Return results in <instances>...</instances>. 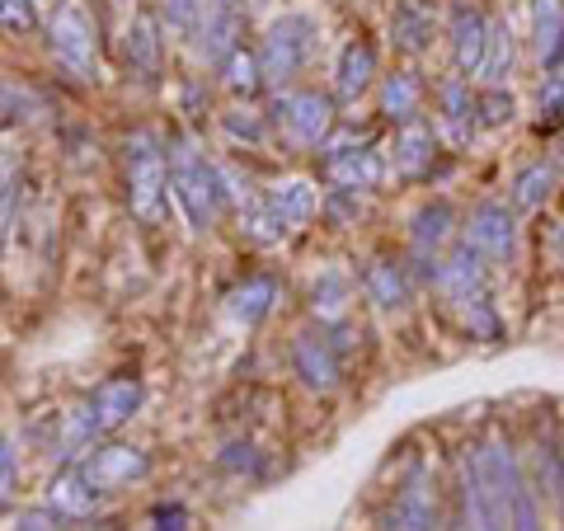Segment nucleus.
I'll return each instance as SVG.
<instances>
[{"mask_svg": "<svg viewBox=\"0 0 564 531\" xmlns=\"http://www.w3.org/2000/svg\"><path fill=\"white\" fill-rule=\"evenodd\" d=\"M466 531H541V508L518 452L503 437L475 442L462 462Z\"/></svg>", "mask_w": 564, "mask_h": 531, "instance_id": "f257e3e1", "label": "nucleus"}, {"mask_svg": "<svg viewBox=\"0 0 564 531\" xmlns=\"http://www.w3.org/2000/svg\"><path fill=\"white\" fill-rule=\"evenodd\" d=\"M141 400H147V391H141L137 377H113V381L95 386L90 395H80L70 404V414L62 423V447L90 452L95 442H109V433H118L122 423L141 410Z\"/></svg>", "mask_w": 564, "mask_h": 531, "instance_id": "f03ea898", "label": "nucleus"}, {"mask_svg": "<svg viewBox=\"0 0 564 531\" xmlns=\"http://www.w3.org/2000/svg\"><path fill=\"white\" fill-rule=\"evenodd\" d=\"M170 193L180 203L184 221L193 231H212L221 217V203H226V188H221V170L207 161L198 151L193 137H170Z\"/></svg>", "mask_w": 564, "mask_h": 531, "instance_id": "7ed1b4c3", "label": "nucleus"}, {"mask_svg": "<svg viewBox=\"0 0 564 531\" xmlns=\"http://www.w3.org/2000/svg\"><path fill=\"white\" fill-rule=\"evenodd\" d=\"M433 288L443 292L447 306L462 311V321H466L470 334H485V339L499 334V321H494V311H489V259L475 254L466 240L452 245V250L437 259Z\"/></svg>", "mask_w": 564, "mask_h": 531, "instance_id": "20e7f679", "label": "nucleus"}, {"mask_svg": "<svg viewBox=\"0 0 564 531\" xmlns=\"http://www.w3.org/2000/svg\"><path fill=\"white\" fill-rule=\"evenodd\" d=\"M122 180H128V207L137 221L155 226L165 217V188H170V147L151 128H137L122 141Z\"/></svg>", "mask_w": 564, "mask_h": 531, "instance_id": "39448f33", "label": "nucleus"}, {"mask_svg": "<svg viewBox=\"0 0 564 531\" xmlns=\"http://www.w3.org/2000/svg\"><path fill=\"white\" fill-rule=\"evenodd\" d=\"M47 52L76 80H99V24L80 0H62L47 20Z\"/></svg>", "mask_w": 564, "mask_h": 531, "instance_id": "423d86ee", "label": "nucleus"}, {"mask_svg": "<svg viewBox=\"0 0 564 531\" xmlns=\"http://www.w3.org/2000/svg\"><path fill=\"white\" fill-rule=\"evenodd\" d=\"M315 52H321V24H315L311 14H282V20L269 24V33H263V43H259L263 80L292 85L315 62Z\"/></svg>", "mask_w": 564, "mask_h": 531, "instance_id": "0eeeda50", "label": "nucleus"}, {"mask_svg": "<svg viewBox=\"0 0 564 531\" xmlns=\"http://www.w3.org/2000/svg\"><path fill=\"white\" fill-rule=\"evenodd\" d=\"M273 128L292 141V147H325L334 137V99L321 90H296V85H282L278 99H273Z\"/></svg>", "mask_w": 564, "mask_h": 531, "instance_id": "6e6552de", "label": "nucleus"}, {"mask_svg": "<svg viewBox=\"0 0 564 531\" xmlns=\"http://www.w3.org/2000/svg\"><path fill=\"white\" fill-rule=\"evenodd\" d=\"M85 470V480H90L104 499H113L118 489H132L151 475V456L132 447V442H95L90 452L76 462Z\"/></svg>", "mask_w": 564, "mask_h": 531, "instance_id": "1a4fd4ad", "label": "nucleus"}, {"mask_svg": "<svg viewBox=\"0 0 564 531\" xmlns=\"http://www.w3.org/2000/svg\"><path fill=\"white\" fill-rule=\"evenodd\" d=\"M381 531H437V485L429 466H414L381 512Z\"/></svg>", "mask_w": 564, "mask_h": 531, "instance_id": "9d476101", "label": "nucleus"}, {"mask_svg": "<svg viewBox=\"0 0 564 531\" xmlns=\"http://www.w3.org/2000/svg\"><path fill=\"white\" fill-rule=\"evenodd\" d=\"M462 236L475 254H485L489 263H513L518 254V217L508 203H480L466 217Z\"/></svg>", "mask_w": 564, "mask_h": 531, "instance_id": "9b49d317", "label": "nucleus"}, {"mask_svg": "<svg viewBox=\"0 0 564 531\" xmlns=\"http://www.w3.org/2000/svg\"><path fill=\"white\" fill-rule=\"evenodd\" d=\"M321 174L334 184V188H352V193H367L381 184V155L372 147H358L352 137H329L325 141V161H321Z\"/></svg>", "mask_w": 564, "mask_h": 531, "instance_id": "f8f14e48", "label": "nucleus"}, {"mask_svg": "<svg viewBox=\"0 0 564 531\" xmlns=\"http://www.w3.org/2000/svg\"><path fill=\"white\" fill-rule=\"evenodd\" d=\"M122 57H128L132 76L155 80L165 66V20L155 6H137L128 29H122Z\"/></svg>", "mask_w": 564, "mask_h": 531, "instance_id": "ddd939ff", "label": "nucleus"}, {"mask_svg": "<svg viewBox=\"0 0 564 531\" xmlns=\"http://www.w3.org/2000/svg\"><path fill=\"white\" fill-rule=\"evenodd\" d=\"M489 14L475 10L470 0H456L452 14H447V43H452V66L456 76H480L485 66V47H489Z\"/></svg>", "mask_w": 564, "mask_h": 531, "instance_id": "4468645a", "label": "nucleus"}, {"mask_svg": "<svg viewBox=\"0 0 564 531\" xmlns=\"http://www.w3.org/2000/svg\"><path fill=\"white\" fill-rule=\"evenodd\" d=\"M292 371L302 377V386H311V391H339V377H344V353L334 348V339L321 329V334H296L292 339Z\"/></svg>", "mask_w": 564, "mask_h": 531, "instance_id": "2eb2a0df", "label": "nucleus"}, {"mask_svg": "<svg viewBox=\"0 0 564 531\" xmlns=\"http://www.w3.org/2000/svg\"><path fill=\"white\" fill-rule=\"evenodd\" d=\"M456 236V212L447 203H423L414 212V221H410V250L419 259V273L433 282L437 273V259L447 254V245Z\"/></svg>", "mask_w": 564, "mask_h": 531, "instance_id": "dca6fc26", "label": "nucleus"}, {"mask_svg": "<svg viewBox=\"0 0 564 531\" xmlns=\"http://www.w3.org/2000/svg\"><path fill=\"white\" fill-rule=\"evenodd\" d=\"M240 33H245V14L217 6V0H203V14L198 24H193V52H198V62L207 66H221L231 52L240 47Z\"/></svg>", "mask_w": 564, "mask_h": 531, "instance_id": "f3484780", "label": "nucleus"}, {"mask_svg": "<svg viewBox=\"0 0 564 531\" xmlns=\"http://www.w3.org/2000/svg\"><path fill=\"white\" fill-rule=\"evenodd\" d=\"M437 128H443L456 147L480 132V95H470L466 76H447L437 85Z\"/></svg>", "mask_w": 564, "mask_h": 531, "instance_id": "a211bd4d", "label": "nucleus"}, {"mask_svg": "<svg viewBox=\"0 0 564 531\" xmlns=\"http://www.w3.org/2000/svg\"><path fill=\"white\" fill-rule=\"evenodd\" d=\"M437 161V128L429 118H410L395 128V141H391V165L395 174L404 180H419V174H429Z\"/></svg>", "mask_w": 564, "mask_h": 531, "instance_id": "6ab92c4d", "label": "nucleus"}, {"mask_svg": "<svg viewBox=\"0 0 564 531\" xmlns=\"http://www.w3.org/2000/svg\"><path fill=\"white\" fill-rule=\"evenodd\" d=\"M47 508L57 512V518L66 522H85V518H95V512L104 508V494L85 480V470L70 462L66 470L52 475V485H47Z\"/></svg>", "mask_w": 564, "mask_h": 531, "instance_id": "aec40b11", "label": "nucleus"}, {"mask_svg": "<svg viewBox=\"0 0 564 531\" xmlns=\"http://www.w3.org/2000/svg\"><path fill=\"white\" fill-rule=\"evenodd\" d=\"M437 33V14L429 0H400L395 14H391V43L395 52H404V57H423Z\"/></svg>", "mask_w": 564, "mask_h": 531, "instance_id": "412c9836", "label": "nucleus"}, {"mask_svg": "<svg viewBox=\"0 0 564 531\" xmlns=\"http://www.w3.org/2000/svg\"><path fill=\"white\" fill-rule=\"evenodd\" d=\"M362 292L367 301H372L377 311H400V306H410V292H414V282H410V269L395 259H372L362 269Z\"/></svg>", "mask_w": 564, "mask_h": 531, "instance_id": "4be33fe9", "label": "nucleus"}, {"mask_svg": "<svg viewBox=\"0 0 564 531\" xmlns=\"http://www.w3.org/2000/svg\"><path fill=\"white\" fill-rule=\"evenodd\" d=\"M263 198H269V207H273V217H278L282 231H296V226H306L315 212L325 207L311 180H282V184H273L269 193H263Z\"/></svg>", "mask_w": 564, "mask_h": 531, "instance_id": "5701e85b", "label": "nucleus"}, {"mask_svg": "<svg viewBox=\"0 0 564 531\" xmlns=\"http://www.w3.org/2000/svg\"><path fill=\"white\" fill-rule=\"evenodd\" d=\"M372 80H377V52L362 39L348 43L339 52V66H334V95H339L344 104H352V99H362L367 90H372Z\"/></svg>", "mask_w": 564, "mask_h": 531, "instance_id": "b1692460", "label": "nucleus"}, {"mask_svg": "<svg viewBox=\"0 0 564 531\" xmlns=\"http://www.w3.org/2000/svg\"><path fill=\"white\" fill-rule=\"evenodd\" d=\"M532 43L545 71L564 66V0H532Z\"/></svg>", "mask_w": 564, "mask_h": 531, "instance_id": "393cba45", "label": "nucleus"}, {"mask_svg": "<svg viewBox=\"0 0 564 531\" xmlns=\"http://www.w3.org/2000/svg\"><path fill=\"white\" fill-rule=\"evenodd\" d=\"M513 71H518V39H513V29H508L503 20H494L489 24V47H485L480 80L489 85V90H508Z\"/></svg>", "mask_w": 564, "mask_h": 531, "instance_id": "a878e982", "label": "nucleus"}, {"mask_svg": "<svg viewBox=\"0 0 564 531\" xmlns=\"http://www.w3.org/2000/svg\"><path fill=\"white\" fill-rule=\"evenodd\" d=\"M555 184H560V170L551 161H532L513 174V188H508V198H513L518 212H536L555 198Z\"/></svg>", "mask_w": 564, "mask_h": 531, "instance_id": "bb28decb", "label": "nucleus"}, {"mask_svg": "<svg viewBox=\"0 0 564 531\" xmlns=\"http://www.w3.org/2000/svg\"><path fill=\"white\" fill-rule=\"evenodd\" d=\"M273 301H278V282L259 273V278H245L240 288L226 292V311H231L240 325H259L263 315L273 311Z\"/></svg>", "mask_w": 564, "mask_h": 531, "instance_id": "cd10ccee", "label": "nucleus"}, {"mask_svg": "<svg viewBox=\"0 0 564 531\" xmlns=\"http://www.w3.org/2000/svg\"><path fill=\"white\" fill-rule=\"evenodd\" d=\"M419 104H423V85H419L414 71H395V76L381 80V113L391 122L419 118Z\"/></svg>", "mask_w": 564, "mask_h": 531, "instance_id": "c85d7f7f", "label": "nucleus"}, {"mask_svg": "<svg viewBox=\"0 0 564 531\" xmlns=\"http://www.w3.org/2000/svg\"><path fill=\"white\" fill-rule=\"evenodd\" d=\"M348 278L344 273H321L315 278V288H311V311L321 315V325H344L348 321Z\"/></svg>", "mask_w": 564, "mask_h": 531, "instance_id": "c756f323", "label": "nucleus"}, {"mask_svg": "<svg viewBox=\"0 0 564 531\" xmlns=\"http://www.w3.org/2000/svg\"><path fill=\"white\" fill-rule=\"evenodd\" d=\"M217 71H221V85H226V90H231V95H245V99L259 95V85H263V62H259V52L236 47Z\"/></svg>", "mask_w": 564, "mask_h": 531, "instance_id": "7c9ffc66", "label": "nucleus"}, {"mask_svg": "<svg viewBox=\"0 0 564 531\" xmlns=\"http://www.w3.org/2000/svg\"><path fill=\"white\" fill-rule=\"evenodd\" d=\"M221 132L231 141H245V147H263L269 122H263V113H254V109H231V113H221Z\"/></svg>", "mask_w": 564, "mask_h": 531, "instance_id": "2f4dec72", "label": "nucleus"}, {"mask_svg": "<svg viewBox=\"0 0 564 531\" xmlns=\"http://www.w3.org/2000/svg\"><path fill=\"white\" fill-rule=\"evenodd\" d=\"M161 20L170 33H180V39H188L193 24H198V14H203V0H161Z\"/></svg>", "mask_w": 564, "mask_h": 531, "instance_id": "473e14b6", "label": "nucleus"}, {"mask_svg": "<svg viewBox=\"0 0 564 531\" xmlns=\"http://www.w3.org/2000/svg\"><path fill=\"white\" fill-rule=\"evenodd\" d=\"M536 128H541V132H555V128H564V76H551V80H545Z\"/></svg>", "mask_w": 564, "mask_h": 531, "instance_id": "72a5a7b5", "label": "nucleus"}, {"mask_svg": "<svg viewBox=\"0 0 564 531\" xmlns=\"http://www.w3.org/2000/svg\"><path fill=\"white\" fill-rule=\"evenodd\" d=\"M518 104L508 90H485L480 95V128H503V122H513Z\"/></svg>", "mask_w": 564, "mask_h": 531, "instance_id": "f704fd0d", "label": "nucleus"}, {"mask_svg": "<svg viewBox=\"0 0 564 531\" xmlns=\"http://www.w3.org/2000/svg\"><path fill=\"white\" fill-rule=\"evenodd\" d=\"M155 531H207L198 518H193V512L184 508V503H161L155 508Z\"/></svg>", "mask_w": 564, "mask_h": 531, "instance_id": "c9c22d12", "label": "nucleus"}, {"mask_svg": "<svg viewBox=\"0 0 564 531\" xmlns=\"http://www.w3.org/2000/svg\"><path fill=\"white\" fill-rule=\"evenodd\" d=\"M0 20H6V33H29L39 24V10L33 0H0Z\"/></svg>", "mask_w": 564, "mask_h": 531, "instance_id": "e433bc0d", "label": "nucleus"}, {"mask_svg": "<svg viewBox=\"0 0 564 531\" xmlns=\"http://www.w3.org/2000/svg\"><path fill=\"white\" fill-rule=\"evenodd\" d=\"M62 522L66 518H57V512L43 503V508H33V512H20V518L10 522V531H62Z\"/></svg>", "mask_w": 564, "mask_h": 531, "instance_id": "4c0bfd02", "label": "nucleus"}, {"mask_svg": "<svg viewBox=\"0 0 564 531\" xmlns=\"http://www.w3.org/2000/svg\"><path fill=\"white\" fill-rule=\"evenodd\" d=\"M14 470H20L14 466V437H6V452H0V485H6L0 494H6V499L14 494Z\"/></svg>", "mask_w": 564, "mask_h": 531, "instance_id": "58836bf2", "label": "nucleus"}, {"mask_svg": "<svg viewBox=\"0 0 564 531\" xmlns=\"http://www.w3.org/2000/svg\"><path fill=\"white\" fill-rule=\"evenodd\" d=\"M545 245H551V254H555V263H560V269H564V221L555 226V231H551V240H545Z\"/></svg>", "mask_w": 564, "mask_h": 531, "instance_id": "ea45409f", "label": "nucleus"}, {"mask_svg": "<svg viewBox=\"0 0 564 531\" xmlns=\"http://www.w3.org/2000/svg\"><path fill=\"white\" fill-rule=\"evenodd\" d=\"M217 6H226V10H236V14H245V20H250V10L259 6V0H217Z\"/></svg>", "mask_w": 564, "mask_h": 531, "instance_id": "a19ab883", "label": "nucleus"}, {"mask_svg": "<svg viewBox=\"0 0 564 531\" xmlns=\"http://www.w3.org/2000/svg\"><path fill=\"white\" fill-rule=\"evenodd\" d=\"M560 151H564V137H560Z\"/></svg>", "mask_w": 564, "mask_h": 531, "instance_id": "79ce46f5", "label": "nucleus"}, {"mask_svg": "<svg viewBox=\"0 0 564 531\" xmlns=\"http://www.w3.org/2000/svg\"><path fill=\"white\" fill-rule=\"evenodd\" d=\"M99 531H109V527H99Z\"/></svg>", "mask_w": 564, "mask_h": 531, "instance_id": "37998d69", "label": "nucleus"}]
</instances>
